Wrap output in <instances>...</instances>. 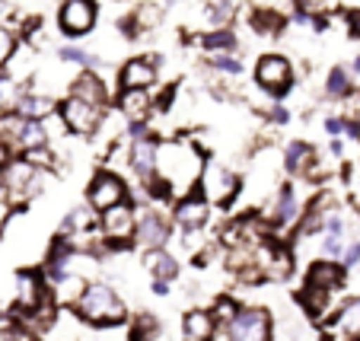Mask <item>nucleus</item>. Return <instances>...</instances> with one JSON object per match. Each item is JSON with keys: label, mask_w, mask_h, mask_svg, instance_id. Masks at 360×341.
<instances>
[{"label": "nucleus", "mask_w": 360, "mask_h": 341, "mask_svg": "<svg viewBox=\"0 0 360 341\" xmlns=\"http://www.w3.org/2000/svg\"><path fill=\"white\" fill-rule=\"evenodd\" d=\"M99 226V214L93 207H70L61 220V233L64 236H74V233H86V230H96Z\"/></svg>", "instance_id": "29"}, {"label": "nucleus", "mask_w": 360, "mask_h": 341, "mask_svg": "<svg viewBox=\"0 0 360 341\" xmlns=\"http://www.w3.org/2000/svg\"><path fill=\"white\" fill-rule=\"evenodd\" d=\"M313 160H316V147L313 143H306V141H290L284 150H281V166H284L287 176H303L306 179Z\"/></svg>", "instance_id": "24"}, {"label": "nucleus", "mask_w": 360, "mask_h": 341, "mask_svg": "<svg viewBox=\"0 0 360 341\" xmlns=\"http://www.w3.org/2000/svg\"><path fill=\"white\" fill-rule=\"evenodd\" d=\"M163 20H166V7H160L157 0H143V4H137V7L124 16L122 26H124L128 39H141V35L157 32V29L163 26Z\"/></svg>", "instance_id": "17"}, {"label": "nucleus", "mask_w": 360, "mask_h": 341, "mask_svg": "<svg viewBox=\"0 0 360 341\" xmlns=\"http://www.w3.org/2000/svg\"><path fill=\"white\" fill-rule=\"evenodd\" d=\"M160 55H134L124 58L122 67H118V86L122 89H153L160 83Z\"/></svg>", "instance_id": "13"}, {"label": "nucleus", "mask_w": 360, "mask_h": 341, "mask_svg": "<svg viewBox=\"0 0 360 341\" xmlns=\"http://www.w3.org/2000/svg\"><path fill=\"white\" fill-rule=\"evenodd\" d=\"M207 64H211V70H217V74H224V77H239L243 74V58H239L236 51H220V55H211L207 58Z\"/></svg>", "instance_id": "37"}, {"label": "nucleus", "mask_w": 360, "mask_h": 341, "mask_svg": "<svg viewBox=\"0 0 360 341\" xmlns=\"http://www.w3.org/2000/svg\"><path fill=\"white\" fill-rule=\"evenodd\" d=\"M157 143H160L157 134L128 141V169L137 176V182H147L157 172Z\"/></svg>", "instance_id": "19"}, {"label": "nucleus", "mask_w": 360, "mask_h": 341, "mask_svg": "<svg viewBox=\"0 0 360 341\" xmlns=\"http://www.w3.org/2000/svg\"><path fill=\"white\" fill-rule=\"evenodd\" d=\"M351 77H360V55L351 61Z\"/></svg>", "instance_id": "48"}, {"label": "nucleus", "mask_w": 360, "mask_h": 341, "mask_svg": "<svg viewBox=\"0 0 360 341\" xmlns=\"http://www.w3.org/2000/svg\"><path fill=\"white\" fill-rule=\"evenodd\" d=\"M109 105H93L86 99H77V96H64L61 103H58V112H61L64 124L74 137H93L102 124V115H105Z\"/></svg>", "instance_id": "10"}, {"label": "nucleus", "mask_w": 360, "mask_h": 341, "mask_svg": "<svg viewBox=\"0 0 360 341\" xmlns=\"http://www.w3.org/2000/svg\"><path fill=\"white\" fill-rule=\"evenodd\" d=\"M58 61L61 64H74V67H99V58L93 51L80 45H61L58 48Z\"/></svg>", "instance_id": "36"}, {"label": "nucleus", "mask_w": 360, "mask_h": 341, "mask_svg": "<svg viewBox=\"0 0 360 341\" xmlns=\"http://www.w3.org/2000/svg\"><path fill=\"white\" fill-rule=\"evenodd\" d=\"M217 319H214L211 309H188V313L182 316V335L185 341H214L217 338Z\"/></svg>", "instance_id": "22"}, {"label": "nucleus", "mask_w": 360, "mask_h": 341, "mask_svg": "<svg viewBox=\"0 0 360 341\" xmlns=\"http://www.w3.org/2000/svg\"><path fill=\"white\" fill-rule=\"evenodd\" d=\"M55 109H58L55 96L39 93V89H26V96H22L20 105H16V115H22V118H35V122H41V118L51 115Z\"/></svg>", "instance_id": "27"}, {"label": "nucleus", "mask_w": 360, "mask_h": 341, "mask_svg": "<svg viewBox=\"0 0 360 341\" xmlns=\"http://www.w3.org/2000/svg\"><path fill=\"white\" fill-rule=\"evenodd\" d=\"M74 313L77 319L96 328H115L122 322H128V307H124L115 287L105 284V281H89L83 297L74 303Z\"/></svg>", "instance_id": "2"}, {"label": "nucleus", "mask_w": 360, "mask_h": 341, "mask_svg": "<svg viewBox=\"0 0 360 341\" xmlns=\"http://www.w3.org/2000/svg\"><path fill=\"white\" fill-rule=\"evenodd\" d=\"M338 262H341L345 268H354V265H357V262H360V236H354V243H347Z\"/></svg>", "instance_id": "41"}, {"label": "nucleus", "mask_w": 360, "mask_h": 341, "mask_svg": "<svg viewBox=\"0 0 360 341\" xmlns=\"http://www.w3.org/2000/svg\"><path fill=\"white\" fill-rule=\"evenodd\" d=\"M157 338H160V322H157V316H150V313L131 316L128 341H157Z\"/></svg>", "instance_id": "34"}, {"label": "nucleus", "mask_w": 360, "mask_h": 341, "mask_svg": "<svg viewBox=\"0 0 360 341\" xmlns=\"http://www.w3.org/2000/svg\"><path fill=\"white\" fill-rule=\"evenodd\" d=\"M345 20H347V32H351L354 39H360V7H351V10H347Z\"/></svg>", "instance_id": "44"}, {"label": "nucleus", "mask_w": 360, "mask_h": 341, "mask_svg": "<svg viewBox=\"0 0 360 341\" xmlns=\"http://www.w3.org/2000/svg\"><path fill=\"white\" fill-rule=\"evenodd\" d=\"M122 201H128V182H124L122 172L109 169V166H102L99 172H93V179L86 185V205L99 214L105 207L122 205Z\"/></svg>", "instance_id": "9"}, {"label": "nucleus", "mask_w": 360, "mask_h": 341, "mask_svg": "<svg viewBox=\"0 0 360 341\" xmlns=\"http://www.w3.org/2000/svg\"><path fill=\"white\" fill-rule=\"evenodd\" d=\"M249 29L255 35H281L287 29V16L274 7H252Z\"/></svg>", "instance_id": "26"}, {"label": "nucleus", "mask_w": 360, "mask_h": 341, "mask_svg": "<svg viewBox=\"0 0 360 341\" xmlns=\"http://www.w3.org/2000/svg\"><path fill=\"white\" fill-rule=\"evenodd\" d=\"M45 182H48V172L29 166L22 157H13L0 169V185H4V191H7V198L13 207H22L32 198H39L41 191L48 188Z\"/></svg>", "instance_id": "3"}, {"label": "nucleus", "mask_w": 360, "mask_h": 341, "mask_svg": "<svg viewBox=\"0 0 360 341\" xmlns=\"http://www.w3.org/2000/svg\"><path fill=\"white\" fill-rule=\"evenodd\" d=\"M96 22H99V4L96 0H61L58 4V29H61L64 39H86V35H93Z\"/></svg>", "instance_id": "7"}, {"label": "nucleus", "mask_w": 360, "mask_h": 341, "mask_svg": "<svg viewBox=\"0 0 360 341\" xmlns=\"http://www.w3.org/2000/svg\"><path fill=\"white\" fill-rule=\"evenodd\" d=\"M211 214H214V205L198 188L176 198V207H172V220H176L179 230H204Z\"/></svg>", "instance_id": "15"}, {"label": "nucleus", "mask_w": 360, "mask_h": 341, "mask_svg": "<svg viewBox=\"0 0 360 341\" xmlns=\"http://www.w3.org/2000/svg\"><path fill=\"white\" fill-rule=\"evenodd\" d=\"M26 83L13 80V77H7L4 70H0V115H7V112H16V105H20V99L26 96Z\"/></svg>", "instance_id": "33"}, {"label": "nucleus", "mask_w": 360, "mask_h": 341, "mask_svg": "<svg viewBox=\"0 0 360 341\" xmlns=\"http://www.w3.org/2000/svg\"><path fill=\"white\" fill-rule=\"evenodd\" d=\"M332 332L335 335H360V300H347L341 309H335L332 316Z\"/></svg>", "instance_id": "30"}, {"label": "nucleus", "mask_w": 360, "mask_h": 341, "mask_svg": "<svg viewBox=\"0 0 360 341\" xmlns=\"http://www.w3.org/2000/svg\"><path fill=\"white\" fill-rule=\"evenodd\" d=\"M172 239V224L157 207H141L134 226V246L137 249H163Z\"/></svg>", "instance_id": "12"}, {"label": "nucleus", "mask_w": 360, "mask_h": 341, "mask_svg": "<svg viewBox=\"0 0 360 341\" xmlns=\"http://www.w3.org/2000/svg\"><path fill=\"white\" fill-rule=\"evenodd\" d=\"M89 281L83 278V274H61V278L55 281V284H48V297H51V303H55L58 309H74V303L83 297V290H86Z\"/></svg>", "instance_id": "21"}, {"label": "nucleus", "mask_w": 360, "mask_h": 341, "mask_svg": "<svg viewBox=\"0 0 360 341\" xmlns=\"http://www.w3.org/2000/svg\"><path fill=\"white\" fill-rule=\"evenodd\" d=\"M41 128H45V134H48V143L51 141H64V137L70 134L68 131V124H64V118H61V112H51V115H45L41 118Z\"/></svg>", "instance_id": "39"}, {"label": "nucleus", "mask_w": 360, "mask_h": 341, "mask_svg": "<svg viewBox=\"0 0 360 341\" xmlns=\"http://www.w3.org/2000/svg\"><path fill=\"white\" fill-rule=\"evenodd\" d=\"M204 169V150L185 137H160L157 143V176L172 188V195H188L198 188V179Z\"/></svg>", "instance_id": "1"}, {"label": "nucleus", "mask_w": 360, "mask_h": 341, "mask_svg": "<svg viewBox=\"0 0 360 341\" xmlns=\"http://www.w3.org/2000/svg\"><path fill=\"white\" fill-rule=\"evenodd\" d=\"M268 122H271V124H287V122H290V112H287V105L274 103L271 109H268Z\"/></svg>", "instance_id": "43"}, {"label": "nucleus", "mask_w": 360, "mask_h": 341, "mask_svg": "<svg viewBox=\"0 0 360 341\" xmlns=\"http://www.w3.org/2000/svg\"><path fill=\"white\" fill-rule=\"evenodd\" d=\"M10 294H13V307L16 313H29V309L41 307L48 297V284L41 278V271H32V268H22V271L13 274V284H10Z\"/></svg>", "instance_id": "14"}, {"label": "nucleus", "mask_w": 360, "mask_h": 341, "mask_svg": "<svg viewBox=\"0 0 360 341\" xmlns=\"http://www.w3.org/2000/svg\"><path fill=\"white\" fill-rule=\"evenodd\" d=\"M354 93V77L347 67H341V64H335L332 70L326 74V96L328 99H347V96Z\"/></svg>", "instance_id": "32"}, {"label": "nucleus", "mask_w": 360, "mask_h": 341, "mask_svg": "<svg viewBox=\"0 0 360 341\" xmlns=\"http://www.w3.org/2000/svg\"><path fill=\"white\" fill-rule=\"evenodd\" d=\"M341 284H345V265H341L338 259L309 262L303 287H316V290H328V294H335V290H341Z\"/></svg>", "instance_id": "20"}, {"label": "nucleus", "mask_w": 360, "mask_h": 341, "mask_svg": "<svg viewBox=\"0 0 360 341\" xmlns=\"http://www.w3.org/2000/svg\"><path fill=\"white\" fill-rule=\"evenodd\" d=\"M297 300H300V307L306 309V313L313 316V319H326L328 313H332V294L328 290H316V287H303L297 294Z\"/></svg>", "instance_id": "31"}, {"label": "nucleus", "mask_w": 360, "mask_h": 341, "mask_svg": "<svg viewBox=\"0 0 360 341\" xmlns=\"http://www.w3.org/2000/svg\"><path fill=\"white\" fill-rule=\"evenodd\" d=\"M16 45H20L16 32L7 26V22H0V70H4V64H7V61H10V55L16 51Z\"/></svg>", "instance_id": "40"}, {"label": "nucleus", "mask_w": 360, "mask_h": 341, "mask_svg": "<svg viewBox=\"0 0 360 341\" xmlns=\"http://www.w3.org/2000/svg\"><path fill=\"white\" fill-rule=\"evenodd\" d=\"M293 83H297V77H293V64L287 55L271 51V55H262L255 61V86L271 99H284L293 89Z\"/></svg>", "instance_id": "6"}, {"label": "nucleus", "mask_w": 360, "mask_h": 341, "mask_svg": "<svg viewBox=\"0 0 360 341\" xmlns=\"http://www.w3.org/2000/svg\"><path fill=\"white\" fill-rule=\"evenodd\" d=\"M68 93L77 96V99H86V103H93V105H109L112 103L109 83L102 80V74L96 67H80L77 70Z\"/></svg>", "instance_id": "16"}, {"label": "nucleus", "mask_w": 360, "mask_h": 341, "mask_svg": "<svg viewBox=\"0 0 360 341\" xmlns=\"http://www.w3.org/2000/svg\"><path fill=\"white\" fill-rule=\"evenodd\" d=\"M198 191H201L214 207H230L233 201L243 195V176L233 172L230 166H224V163L204 160L201 179H198Z\"/></svg>", "instance_id": "4"}, {"label": "nucleus", "mask_w": 360, "mask_h": 341, "mask_svg": "<svg viewBox=\"0 0 360 341\" xmlns=\"http://www.w3.org/2000/svg\"><path fill=\"white\" fill-rule=\"evenodd\" d=\"M224 335L226 341H271V313L265 307H239Z\"/></svg>", "instance_id": "11"}, {"label": "nucleus", "mask_w": 360, "mask_h": 341, "mask_svg": "<svg viewBox=\"0 0 360 341\" xmlns=\"http://www.w3.org/2000/svg\"><path fill=\"white\" fill-rule=\"evenodd\" d=\"M16 157H22L29 166H35V169H45V172H51L64 160V157H58V153L51 150V143H41V147H32V150H22V153H16Z\"/></svg>", "instance_id": "35"}, {"label": "nucleus", "mask_w": 360, "mask_h": 341, "mask_svg": "<svg viewBox=\"0 0 360 341\" xmlns=\"http://www.w3.org/2000/svg\"><path fill=\"white\" fill-rule=\"evenodd\" d=\"M10 16V0H0V22Z\"/></svg>", "instance_id": "47"}, {"label": "nucleus", "mask_w": 360, "mask_h": 341, "mask_svg": "<svg viewBox=\"0 0 360 341\" xmlns=\"http://www.w3.org/2000/svg\"><path fill=\"white\" fill-rule=\"evenodd\" d=\"M326 134L332 137H345V115H328L326 118Z\"/></svg>", "instance_id": "42"}, {"label": "nucleus", "mask_w": 360, "mask_h": 341, "mask_svg": "<svg viewBox=\"0 0 360 341\" xmlns=\"http://www.w3.org/2000/svg\"><path fill=\"white\" fill-rule=\"evenodd\" d=\"M13 157H16V153L10 150V143L4 141V137H0V169H4V166H7V163H10V160H13Z\"/></svg>", "instance_id": "45"}, {"label": "nucleus", "mask_w": 360, "mask_h": 341, "mask_svg": "<svg viewBox=\"0 0 360 341\" xmlns=\"http://www.w3.org/2000/svg\"><path fill=\"white\" fill-rule=\"evenodd\" d=\"M198 45H201L204 55H220V51H233V48H236V32H233V26L207 29V32L198 35Z\"/></svg>", "instance_id": "28"}, {"label": "nucleus", "mask_w": 360, "mask_h": 341, "mask_svg": "<svg viewBox=\"0 0 360 341\" xmlns=\"http://www.w3.org/2000/svg\"><path fill=\"white\" fill-rule=\"evenodd\" d=\"M150 290H153V294H160V297H166V294H169V281H150Z\"/></svg>", "instance_id": "46"}, {"label": "nucleus", "mask_w": 360, "mask_h": 341, "mask_svg": "<svg viewBox=\"0 0 360 341\" xmlns=\"http://www.w3.org/2000/svg\"><path fill=\"white\" fill-rule=\"evenodd\" d=\"M134 226H137V207L134 201H122L115 207L99 211V236L105 249H124L134 243Z\"/></svg>", "instance_id": "5"}, {"label": "nucleus", "mask_w": 360, "mask_h": 341, "mask_svg": "<svg viewBox=\"0 0 360 341\" xmlns=\"http://www.w3.org/2000/svg\"><path fill=\"white\" fill-rule=\"evenodd\" d=\"M211 313H214V319H217V326H226V322H230L233 316L239 313L236 297H230V294L217 297V300H214V307H211Z\"/></svg>", "instance_id": "38"}, {"label": "nucleus", "mask_w": 360, "mask_h": 341, "mask_svg": "<svg viewBox=\"0 0 360 341\" xmlns=\"http://www.w3.org/2000/svg\"><path fill=\"white\" fill-rule=\"evenodd\" d=\"M115 112L124 122H143V118L153 115V89H122L112 96Z\"/></svg>", "instance_id": "18"}, {"label": "nucleus", "mask_w": 360, "mask_h": 341, "mask_svg": "<svg viewBox=\"0 0 360 341\" xmlns=\"http://www.w3.org/2000/svg\"><path fill=\"white\" fill-rule=\"evenodd\" d=\"M351 341H360V335H354V338H351Z\"/></svg>", "instance_id": "49"}, {"label": "nucleus", "mask_w": 360, "mask_h": 341, "mask_svg": "<svg viewBox=\"0 0 360 341\" xmlns=\"http://www.w3.org/2000/svg\"><path fill=\"white\" fill-rule=\"evenodd\" d=\"M300 214H303V205H300L297 188H293L290 182L278 185L274 195H271V201L262 207V220L274 230V236H278V233H293Z\"/></svg>", "instance_id": "8"}, {"label": "nucleus", "mask_w": 360, "mask_h": 341, "mask_svg": "<svg viewBox=\"0 0 360 341\" xmlns=\"http://www.w3.org/2000/svg\"><path fill=\"white\" fill-rule=\"evenodd\" d=\"M4 74L13 77V80L26 83V86H32V77H35V48L26 45V41H20L16 45V51L10 55V61L4 64Z\"/></svg>", "instance_id": "25"}, {"label": "nucleus", "mask_w": 360, "mask_h": 341, "mask_svg": "<svg viewBox=\"0 0 360 341\" xmlns=\"http://www.w3.org/2000/svg\"><path fill=\"white\" fill-rule=\"evenodd\" d=\"M143 271L150 274V281H176L179 278V259L172 252H166V246L163 249H143Z\"/></svg>", "instance_id": "23"}]
</instances>
